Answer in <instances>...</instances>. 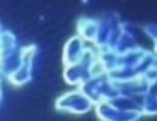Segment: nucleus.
Returning a JSON list of instances; mask_svg holds the SVG:
<instances>
[{
    "instance_id": "nucleus-1",
    "label": "nucleus",
    "mask_w": 157,
    "mask_h": 121,
    "mask_svg": "<svg viewBox=\"0 0 157 121\" xmlns=\"http://www.w3.org/2000/svg\"><path fill=\"white\" fill-rule=\"evenodd\" d=\"M102 72L103 71L98 62V50L94 46L89 45L79 62L63 67V79L66 84L74 88H79L90 78Z\"/></svg>"
},
{
    "instance_id": "nucleus-2",
    "label": "nucleus",
    "mask_w": 157,
    "mask_h": 121,
    "mask_svg": "<svg viewBox=\"0 0 157 121\" xmlns=\"http://www.w3.org/2000/svg\"><path fill=\"white\" fill-rule=\"evenodd\" d=\"M79 90L90 99L94 105L103 101H111L117 96L116 82L104 72L90 78L81 86Z\"/></svg>"
},
{
    "instance_id": "nucleus-3",
    "label": "nucleus",
    "mask_w": 157,
    "mask_h": 121,
    "mask_svg": "<svg viewBox=\"0 0 157 121\" xmlns=\"http://www.w3.org/2000/svg\"><path fill=\"white\" fill-rule=\"evenodd\" d=\"M56 109L63 113L82 116L94 109V104L79 88L70 90L62 94L56 100Z\"/></svg>"
},
{
    "instance_id": "nucleus-4",
    "label": "nucleus",
    "mask_w": 157,
    "mask_h": 121,
    "mask_svg": "<svg viewBox=\"0 0 157 121\" xmlns=\"http://www.w3.org/2000/svg\"><path fill=\"white\" fill-rule=\"evenodd\" d=\"M37 57V46L36 45H27L23 46V55H21V62L17 70L12 74L8 80L15 87H21V86L28 84L32 80L34 61Z\"/></svg>"
},
{
    "instance_id": "nucleus-5",
    "label": "nucleus",
    "mask_w": 157,
    "mask_h": 121,
    "mask_svg": "<svg viewBox=\"0 0 157 121\" xmlns=\"http://www.w3.org/2000/svg\"><path fill=\"white\" fill-rule=\"evenodd\" d=\"M99 121H140L143 116L137 112H129L117 108L111 101H103L94 105Z\"/></svg>"
},
{
    "instance_id": "nucleus-6",
    "label": "nucleus",
    "mask_w": 157,
    "mask_h": 121,
    "mask_svg": "<svg viewBox=\"0 0 157 121\" xmlns=\"http://www.w3.org/2000/svg\"><path fill=\"white\" fill-rule=\"evenodd\" d=\"M89 44L79 38L75 34V36L70 37L66 41V44L63 46V51H62V62L63 66H70L77 62H79L82 59V57L85 55Z\"/></svg>"
},
{
    "instance_id": "nucleus-7",
    "label": "nucleus",
    "mask_w": 157,
    "mask_h": 121,
    "mask_svg": "<svg viewBox=\"0 0 157 121\" xmlns=\"http://www.w3.org/2000/svg\"><path fill=\"white\" fill-rule=\"evenodd\" d=\"M23 55V46H19L11 51L0 53V76L10 78L17 70L21 62Z\"/></svg>"
},
{
    "instance_id": "nucleus-8",
    "label": "nucleus",
    "mask_w": 157,
    "mask_h": 121,
    "mask_svg": "<svg viewBox=\"0 0 157 121\" xmlns=\"http://www.w3.org/2000/svg\"><path fill=\"white\" fill-rule=\"evenodd\" d=\"M98 32V19L82 17L77 23V36L82 38L86 44L94 45Z\"/></svg>"
},
{
    "instance_id": "nucleus-9",
    "label": "nucleus",
    "mask_w": 157,
    "mask_h": 121,
    "mask_svg": "<svg viewBox=\"0 0 157 121\" xmlns=\"http://www.w3.org/2000/svg\"><path fill=\"white\" fill-rule=\"evenodd\" d=\"M157 112V94H156V83L149 84L148 91L143 96L141 103V116L155 117Z\"/></svg>"
},
{
    "instance_id": "nucleus-10",
    "label": "nucleus",
    "mask_w": 157,
    "mask_h": 121,
    "mask_svg": "<svg viewBox=\"0 0 157 121\" xmlns=\"http://www.w3.org/2000/svg\"><path fill=\"white\" fill-rule=\"evenodd\" d=\"M144 30H145L147 36H151L155 42L156 41V25H148V27L144 28Z\"/></svg>"
},
{
    "instance_id": "nucleus-11",
    "label": "nucleus",
    "mask_w": 157,
    "mask_h": 121,
    "mask_svg": "<svg viewBox=\"0 0 157 121\" xmlns=\"http://www.w3.org/2000/svg\"><path fill=\"white\" fill-rule=\"evenodd\" d=\"M3 96H4V91H3V78L0 76V104L3 101Z\"/></svg>"
},
{
    "instance_id": "nucleus-12",
    "label": "nucleus",
    "mask_w": 157,
    "mask_h": 121,
    "mask_svg": "<svg viewBox=\"0 0 157 121\" xmlns=\"http://www.w3.org/2000/svg\"><path fill=\"white\" fill-rule=\"evenodd\" d=\"M3 30H4V29L2 28V25H0V36H2V33H3Z\"/></svg>"
}]
</instances>
